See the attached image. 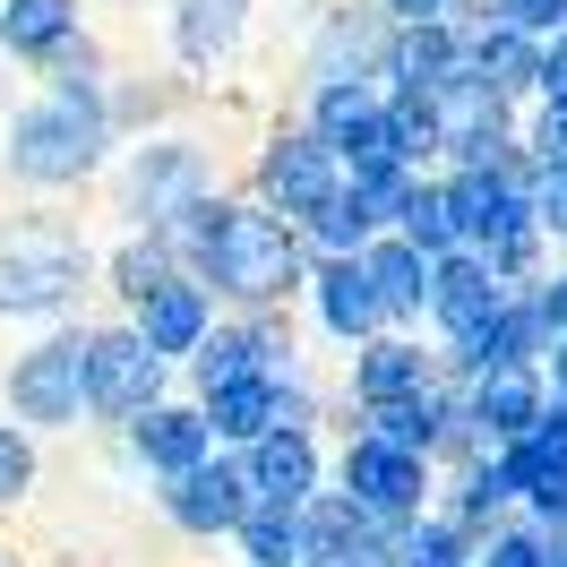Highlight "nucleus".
Returning a JSON list of instances; mask_svg holds the SVG:
<instances>
[{"mask_svg": "<svg viewBox=\"0 0 567 567\" xmlns=\"http://www.w3.org/2000/svg\"><path fill=\"white\" fill-rule=\"evenodd\" d=\"M430 267H439V258H422V249L395 241V233H379V241L361 249V276H370V292H379L388 336H422L430 327Z\"/></svg>", "mask_w": 567, "mask_h": 567, "instance_id": "nucleus-20", "label": "nucleus"}, {"mask_svg": "<svg viewBox=\"0 0 567 567\" xmlns=\"http://www.w3.org/2000/svg\"><path fill=\"white\" fill-rule=\"evenodd\" d=\"M473 567H550V533L542 525H498L491 542H473Z\"/></svg>", "mask_w": 567, "mask_h": 567, "instance_id": "nucleus-33", "label": "nucleus"}, {"mask_svg": "<svg viewBox=\"0 0 567 567\" xmlns=\"http://www.w3.org/2000/svg\"><path fill=\"white\" fill-rule=\"evenodd\" d=\"M301 319H310V336H319V344H336V353H361L370 336H388L379 292H370V276H361V258H310Z\"/></svg>", "mask_w": 567, "mask_h": 567, "instance_id": "nucleus-15", "label": "nucleus"}, {"mask_svg": "<svg viewBox=\"0 0 567 567\" xmlns=\"http://www.w3.org/2000/svg\"><path fill=\"white\" fill-rule=\"evenodd\" d=\"M173 276H181V258L155 241V233H112L104 258H95V284L112 292V319H130L138 301H155Z\"/></svg>", "mask_w": 567, "mask_h": 567, "instance_id": "nucleus-25", "label": "nucleus"}, {"mask_svg": "<svg viewBox=\"0 0 567 567\" xmlns=\"http://www.w3.org/2000/svg\"><path fill=\"white\" fill-rule=\"evenodd\" d=\"M439 181H447V215H456L464 249H498V241H516V233H533V164H525V146H507L491 164H447Z\"/></svg>", "mask_w": 567, "mask_h": 567, "instance_id": "nucleus-8", "label": "nucleus"}, {"mask_svg": "<svg viewBox=\"0 0 567 567\" xmlns=\"http://www.w3.org/2000/svg\"><path fill=\"white\" fill-rule=\"evenodd\" d=\"M121 155L112 130V86H35L27 104H9L0 121V181L27 198H70L95 189Z\"/></svg>", "mask_w": 567, "mask_h": 567, "instance_id": "nucleus-2", "label": "nucleus"}, {"mask_svg": "<svg viewBox=\"0 0 567 567\" xmlns=\"http://www.w3.org/2000/svg\"><path fill=\"white\" fill-rule=\"evenodd\" d=\"M388 43L395 27L370 0H327L301 35V95L310 86H388Z\"/></svg>", "mask_w": 567, "mask_h": 567, "instance_id": "nucleus-10", "label": "nucleus"}, {"mask_svg": "<svg viewBox=\"0 0 567 567\" xmlns=\"http://www.w3.org/2000/svg\"><path fill=\"white\" fill-rule=\"evenodd\" d=\"M173 395V370L138 344L130 319H86V422L130 430L138 413H155Z\"/></svg>", "mask_w": 567, "mask_h": 567, "instance_id": "nucleus-7", "label": "nucleus"}, {"mask_svg": "<svg viewBox=\"0 0 567 567\" xmlns=\"http://www.w3.org/2000/svg\"><path fill=\"white\" fill-rule=\"evenodd\" d=\"M516 146H525L533 173H567V104H525V121H516Z\"/></svg>", "mask_w": 567, "mask_h": 567, "instance_id": "nucleus-31", "label": "nucleus"}, {"mask_svg": "<svg viewBox=\"0 0 567 567\" xmlns=\"http://www.w3.org/2000/svg\"><path fill=\"white\" fill-rule=\"evenodd\" d=\"M447 379V361L430 336H370L361 353H344V404H353V422L370 413H388V404H413Z\"/></svg>", "mask_w": 567, "mask_h": 567, "instance_id": "nucleus-11", "label": "nucleus"}, {"mask_svg": "<svg viewBox=\"0 0 567 567\" xmlns=\"http://www.w3.org/2000/svg\"><path fill=\"white\" fill-rule=\"evenodd\" d=\"M233 559H241V567H310L301 516H276V507H249V516H241V533H233Z\"/></svg>", "mask_w": 567, "mask_h": 567, "instance_id": "nucleus-29", "label": "nucleus"}, {"mask_svg": "<svg viewBox=\"0 0 567 567\" xmlns=\"http://www.w3.org/2000/svg\"><path fill=\"white\" fill-rule=\"evenodd\" d=\"M207 456H224L215 447V430H207V413L189 404V395H164L155 413H138V422L121 430V464L138 473V482H181V473H198Z\"/></svg>", "mask_w": 567, "mask_h": 567, "instance_id": "nucleus-12", "label": "nucleus"}, {"mask_svg": "<svg viewBox=\"0 0 567 567\" xmlns=\"http://www.w3.org/2000/svg\"><path fill=\"white\" fill-rule=\"evenodd\" d=\"M78 35H86V0H0V52L27 78H43Z\"/></svg>", "mask_w": 567, "mask_h": 567, "instance_id": "nucleus-22", "label": "nucleus"}, {"mask_svg": "<svg viewBox=\"0 0 567 567\" xmlns=\"http://www.w3.org/2000/svg\"><path fill=\"white\" fill-rule=\"evenodd\" d=\"M327 491H344L370 516V525H395V533H413L439 507V464L422 456H404V447H388L379 430H361L344 422V439H336V456H327Z\"/></svg>", "mask_w": 567, "mask_h": 567, "instance_id": "nucleus-6", "label": "nucleus"}, {"mask_svg": "<svg viewBox=\"0 0 567 567\" xmlns=\"http://www.w3.org/2000/svg\"><path fill=\"white\" fill-rule=\"evenodd\" d=\"M95 258L104 249L86 241L70 215H52V207L0 215V327H27V336L70 327L86 284H95Z\"/></svg>", "mask_w": 567, "mask_h": 567, "instance_id": "nucleus-3", "label": "nucleus"}, {"mask_svg": "<svg viewBox=\"0 0 567 567\" xmlns=\"http://www.w3.org/2000/svg\"><path fill=\"white\" fill-rule=\"evenodd\" d=\"M388 27H439V18H464L473 0H370Z\"/></svg>", "mask_w": 567, "mask_h": 567, "instance_id": "nucleus-35", "label": "nucleus"}, {"mask_svg": "<svg viewBox=\"0 0 567 567\" xmlns=\"http://www.w3.org/2000/svg\"><path fill=\"white\" fill-rule=\"evenodd\" d=\"M464 52H473V78L491 86L498 104H533V86H542V43L533 35H507V27H491L482 9H464Z\"/></svg>", "mask_w": 567, "mask_h": 567, "instance_id": "nucleus-23", "label": "nucleus"}, {"mask_svg": "<svg viewBox=\"0 0 567 567\" xmlns=\"http://www.w3.org/2000/svg\"><path fill=\"white\" fill-rule=\"evenodd\" d=\"M104 189H112V224L121 233H173L181 215L198 198H215L224 181H215V146L198 130H155V138H130L112 155Z\"/></svg>", "mask_w": 567, "mask_h": 567, "instance_id": "nucleus-4", "label": "nucleus"}, {"mask_svg": "<svg viewBox=\"0 0 567 567\" xmlns=\"http://www.w3.org/2000/svg\"><path fill=\"white\" fill-rule=\"evenodd\" d=\"M533 104H567V35L542 43V86H533Z\"/></svg>", "mask_w": 567, "mask_h": 567, "instance_id": "nucleus-38", "label": "nucleus"}, {"mask_svg": "<svg viewBox=\"0 0 567 567\" xmlns=\"http://www.w3.org/2000/svg\"><path fill=\"white\" fill-rule=\"evenodd\" d=\"M35 491H43V439L0 413V516H18Z\"/></svg>", "mask_w": 567, "mask_h": 567, "instance_id": "nucleus-30", "label": "nucleus"}, {"mask_svg": "<svg viewBox=\"0 0 567 567\" xmlns=\"http://www.w3.org/2000/svg\"><path fill=\"white\" fill-rule=\"evenodd\" d=\"M215 319H224V310H215V292L198 276H173L164 284V292H155V301H138V310H130V327H138V344L155 361H164V370H189V361H198V344H207L215 336Z\"/></svg>", "mask_w": 567, "mask_h": 567, "instance_id": "nucleus-18", "label": "nucleus"}, {"mask_svg": "<svg viewBox=\"0 0 567 567\" xmlns=\"http://www.w3.org/2000/svg\"><path fill=\"white\" fill-rule=\"evenodd\" d=\"M464 70H473V52H464V18L395 27V43H388V95H447Z\"/></svg>", "mask_w": 567, "mask_h": 567, "instance_id": "nucleus-21", "label": "nucleus"}, {"mask_svg": "<svg viewBox=\"0 0 567 567\" xmlns=\"http://www.w3.org/2000/svg\"><path fill=\"white\" fill-rule=\"evenodd\" d=\"M276 395H284L276 370H249V379H233V388H215V395H189V404L207 413L224 456H249L258 439H276Z\"/></svg>", "mask_w": 567, "mask_h": 567, "instance_id": "nucleus-24", "label": "nucleus"}, {"mask_svg": "<svg viewBox=\"0 0 567 567\" xmlns=\"http://www.w3.org/2000/svg\"><path fill=\"white\" fill-rule=\"evenodd\" d=\"M533 301H542V327H550V344H559V336H567V258L542 276V292H533Z\"/></svg>", "mask_w": 567, "mask_h": 567, "instance_id": "nucleus-37", "label": "nucleus"}, {"mask_svg": "<svg viewBox=\"0 0 567 567\" xmlns=\"http://www.w3.org/2000/svg\"><path fill=\"white\" fill-rule=\"evenodd\" d=\"M0 413L18 430H86V319L70 327H43L27 344L0 353Z\"/></svg>", "mask_w": 567, "mask_h": 567, "instance_id": "nucleus-5", "label": "nucleus"}, {"mask_svg": "<svg viewBox=\"0 0 567 567\" xmlns=\"http://www.w3.org/2000/svg\"><path fill=\"white\" fill-rule=\"evenodd\" d=\"M533 233L567 258V173H533Z\"/></svg>", "mask_w": 567, "mask_h": 567, "instance_id": "nucleus-34", "label": "nucleus"}, {"mask_svg": "<svg viewBox=\"0 0 567 567\" xmlns=\"http://www.w3.org/2000/svg\"><path fill=\"white\" fill-rule=\"evenodd\" d=\"M388 138L404 173H447V130H439L430 95H388Z\"/></svg>", "mask_w": 567, "mask_h": 567, "instance_id": "nucleus-28", "label": "nucleus"}, {"mask_svg": "<svg viewBox=\"0 0 567 567\" xmlns=\"http://www.w3.org/2000/svg\"><path fill=\"white\" fill-rule=\"evenodd\" d=\"M310 567H319V559H310Z\"/></svg>", "mask_w": 567, "mask_h": 567, "instance_id": "nucleus-41", "label": "nucleus"}, {"mask_svg": "<svg viewBox=\"0 0 567 567\" xmlns=\"http://www.w3.org/2000/svg\"><path fill=\"white\" fill-rule=\"evenodd\" d=\"M542 388H550V404H567V336L542 353Z\"/></svg>", "mask_w": 567, "mask_h": 567, "instance_id": "nucleus-40", "label": "nucleus"}, {"mask_svg": "<svg viewBox=\"0 0 567 567\" xmlns=\"http://www.w3.org/2000/svg\"><path fill=\"white\" fill-rule=\"evenodd\" d=\"M258 0H164V52L181 78H215L249 43Z\"/></svg>", "mask_w": 567, "mask_h": 567, "instance_id": "nucleus-17", "label": "nucleus"}, {"mask_svg": "<svg viewBox=\"0 0 567 567\" xmlns=\"http://www.w3.org/2000/svg\"><path fill=\"white\" fill-rule=\"evenodd\" d=\"M533 447H542V464H550V473H567V404H550V413H542Z\"/></svg>", "mask_w": 567, "mask_h": 567, "instance_id": "nucleus-39", "label": "nucleus"}, {"mask_svg": "<svg viewBox=\"0 0 567 567\" xmlns=\"http://www.w3.org/2000/svg\"><path fill=\"white\" fill-rule=\"evenodd\" d=\"M155 516L181 533V542H233L249 516V482H241V456H207L198 473H181L155 491Z\"/></svg>", "mask_w": 567, "mask_h": 567, "instance_id": "nucleus-14", "label": "nucleus"}, {"mask_svg": "<svg viewBox=\"0 0 567 567\" xmlns=\"http://www.w3.org/2000/svg\"><path fill=\"white\" fill-rule=\"evenodd\" d=\"M482 18L507 27V35H533V43H559L567 35V0H482Z\"/></svg>", "mask_w": 567, "mask_h": 567, "instance_id": "nucleus-32", "label": "nucleus"}, {"mask_svg": "<svg viewBox=\"0 0 567 567\" xmlns=\"http://www.w3.org/2000/svg\"><path fill=\"white\" fill-rule=\"evenodd\" d=\"M379 233H388V207H379L370 189H353V181H344V189H336V198L301 224V249H310V258H361Z\"/></svg>", "mask_w": 567, "mask_h": 567, "instance_id": "nucleus-26", "label": "nucleus"}, {"mask_svg": "<svg viewBox=\"0 0 567 567\" xmlns=\"http://www.w3.org/2000/svg\"><path fill=\"white\" fill-rule=\"evenodd\" d=\"M327 430H276L241 456V482H249V507H276V516H301L310 498L327 491Z\"/></svg>", "mask_w": 567, "mask_h": 567, "instance_id": "nucleus-16", "label": "nucleus"}, {"mask_svg": "<svg viewBox=\"0 0 567 567\" xmlns=\"http://www.w3.org/2000/svg\"><path fill=\"white\" fill-rule=\"evenodd\" d=\"M155 241L181 258V276L207 284L224 319L292 310L301 284H310V249H301V233H292L284 215H267L249 189H215V198H198V207L181 215L173 233H155Z\"/></svg>", "mask_w": 567, "mask_h": 567, "instance_id": "nucleus-1", "label": "nucleus"}, {"mask_svg": "<svg viewBox=\"0 0 567 567\" xmlns=\"http://www.w3.org/2000/svg\"><path fill=\"white\" fill-rule=\"evenodd\" d=\"M507 301H516V292L491 276V258L456 249V258H439V267H430V327H422V336L439 344V353H464V344H473Z\"/></svg>", "mask_w": 567, "mask_h": 567, "instance_id": "nucleus-13", "label": "nucleus"}, {"mask_svg": "<svg viewBox=\"0 0 567 567\" xmlns=\"http://www.w3.org/2000/svg\"><path fill=\"white\" fill-rule=\"evenodd\" d=\"M336 189H344V164H336L301 121H276V130L258 138V155H249V198H258L267 215H284L292 233H301Z\"/></svg>", "mask_w": 567, "mask_h": 567, "instance_id": "nucleus-9", "label": "nucleus"}, {"mask_svg": "<svg viewBox=\"0 0 567 567\" xmlns=\"http://www.w3.org/2000/svg\"><path fill=\"white\" fill-rule=\"evenodd\" d=\"M550 413V388H542V370H491V379H464V422L482 447H525L533 430Z\"/></svg>", "mask_w": 567, "mask_h": 567, "instance_id": "nucleus-19", "label": "nucleus"}, {"mask_svg": "<svg viewBox=\"0 0 567 567\" xmlns=\"http://www.w3.org/2000/svg\"><path fill=\"white\" fill-rule=\"evenodd\" d=\"M395 241H413L422 258H456V215H447V181L439 173H422L413 189H404V207H395V224H388Z\"/></svg>", "mask_w": 567, "mask_h": 567, "instance_id": "nucleus-27", "label": "nucleus"}, {"mask_svg": "<svg viewBox=\"0 0 567 567\" xmlns=\"http://www.w3.org/2000/svg\"><path fill=\"white\" fill-rule=\"evenodd\" d=\"M525 525H542L550 542H567V473H550V482L525 498Z\"/></svg>", "mask_w": 567, "mask_h": 567, "instance_id": "nucleus-36", "label": "nucleus"}]
</instances>
